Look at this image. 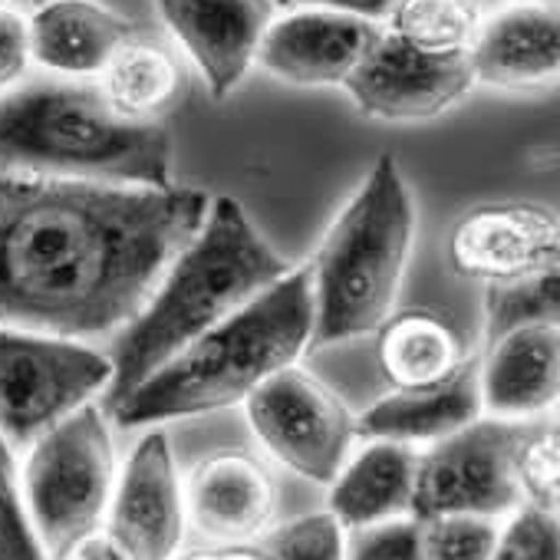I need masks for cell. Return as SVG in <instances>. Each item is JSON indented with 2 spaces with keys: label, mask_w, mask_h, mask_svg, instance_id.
<instances>
[{
  "label": "cell",
  "mask_w": 560,
  "mask_h": 560,
  "mask_svg": "<svg viewBox=\"0 0 560 560\" xmlns=\"http://www.w3.org/2000/svg\"><path fill=\"white\" fill-rule=\"evenodd\" d=\"M208 201L182 185L0 175V327L83 340L129 324Z\"/></svg>",
  "instance_id": "cell-1"
},
{
  "label": "cell",
  "mask_w": 560,
  "mask_h": 560,
  "mask_svg": "<svg viewBox=\"0 0 560 560\" xmlns=\"http://www.w3.org/2000/svg\"><path fill=\"white\" fill-rule=\"evenodd\" d=\"M291 270L250 224L241 201L218 195L198 234L172 257L159 288L116 343L106 412L201 334L247 307Z\"/></svg>",
  "instance_id": "cell-2"
},
{
  "label": "cell",
  "mask_w": 560,
  "mask_h": 560,
  "mask_svg": "<svg viewBox=\"0 0 560 560\" xmlns=\"http://www.w3.org/2000/svg\"><path fill=\"white\" fill-rule=\"evenodd\" d=\"M311 264L291 267L247 307L201 334L109 412L119 425H159L244 402L267 376L294 366L311 343Z\"/></svg>",
  "instance_id": "cell-3"
},
{
  "label": "cell",
  "mask_w": 560,
  "mask_h": 560,
  "mask_svg": "<svg viewBox=\"0 0 560 560\" xmlns=\"http://www.w3.org/2000/svg\"><path fill=\"white\" fill-rule=\"evenodd\" d=\"M0 165L106 185H175L165 126L129 119L100 90L60 80L0 96Z\"/></svg>",
  "instance_id": "cell-4"
},
{
  "label": "cell",
  "mask_w": 560,
  "mask_h": 560,
  "mask_svg": "<svg viewBox=\"0 0 560 560\" xmlns=\"http://www.w3.org/2000/svg\"><path fill=\"white\" fill-rule=\"evenodd\" d=\"M412 234L416 208L399 162L396 155H380L311 264V353L376 334L389 320Z\"/></svg>",
  "instance_id": "cell-5"
},
{
  "label": "cell",
  "mask_w": 560,
  "mask_h": 560,
  "mask_svg": "<svg viewBox=\"0 0 560 560\" xmlns=\"http://www.w3.org/2000/svg\"><path fill=\"white\" fill-rule=\"evenodd\" d=\"M116 445L106 409L86 402L31 442L24 504L50 560L96 530L116 491Z\"/></svg>",
  "instance_id": "cell-6"
},
{
  "label": "cell",
  "mask_w": 560,
  "mask_h": 560,
  "mask_svg": "<svg viewBox=\"0 0 560 560\" xmlns=\"http://www.w3.org/2000/svg\"><path fill=\"white\" fill-rule=\"evenodd\" d=\"M113 380V360L77 340L0 327V435L27 448Z\"/></svg>",
  "instance_id": "cell-7"
},
{
  "label": "cell",
  "mask_w": 560,
  "mask_h": 560,
  "mask_svg": "<svg viewBox=\"0 0 560 560\" xmlns=\"http://www.w3.org/2000/svg\"><path fill=\"white\" fill-rule=\"evenodd\" d=\"M247 422L264 448L301 478L330 485L350 458L357 419L317 376L284 366L247 399Z\"/></svg>",
  "instance_id": "cell-8"
},
{
  "label": "cell",
  "mask_w": 560,
  "mask_h": 560,
  "mask_svg": "<svg viewBox=\"0 0 560 560\" xmlns=\"http://www.w3.org/2000/svg\"><path fill=\"white\" fill-rule=\"evenodd\" d=\"M521 419H475L465 429L439 439L419 455L412 521L439 514L501 517L521 508L514 481V445Z\"/></svg>",
  "instance_id": "cell-9"
},
{
  "label": "cell",
  "mask_w": 560,
  "mask_h": 560,
  "mask_svg": "<svg viewBox=\"0 0 560 560\" xmlns=\"http://www.w3.org/2000/svg\"><path fill=\"white\" fill-rule=\"evenodd\" d=\"M468 54H432L383 31L343 80L357 109L386 122L432 119L462 103L475 86Z\"/></svg>",
  "instance_id": "cell-10"
},
{
  "label": "cell",
  "mask_w": 560,
  "mask_h": 560,
  "mask_svg": "<svg viewBox=\"0 0 560 560\" xmlns=\"http://www.w3.org/2000/svg\"><path fill=\"white\" fill-rule=\"evenodd\" d=\"M106 530L129 560H172L185 537V498L168 435L152 429L132 448L106 511Z\"/></svg>",
  "instance_id": "cell-11"
},
{
  "label": "cell",
  "mask_w": 560,
  "mask_h": 560,
  "mask_svg": "<svg viewBox=\"0 0 560 560\" xmlns=\"http://www.w3.org/2000/svg\"><path fill=\"white\" fill-rule=\"evenodd\" d=\"M557 214L521 201L475 208L455 224L448 237L452 267L462 277L485 280V284L557 270Z\"/></svg>",
  "instance_id": "cell-12"
},
{
  "label": "cell",
  "mask_w": 560,
  "mask_h": 560,
  "mask_svg": "<svg viewBox=\"0 0 560 560\" xmlns=\"http://www.w3.org/2000/svg\"><path fill=\"white\" fill-rule=\"evenodd\" d=\"M380 34L383 27L373 21L304 8L284 21H270L257 47V63L298 86H343Z\"/></svg>",
  "instance_id": "cell-13"
},
{
  "label": "cell",
  "mask_w": 560,
  "mask_h": 560,
  "mask_svg": "<svg viewBox=\"0 0 560 560\" xmlns=\"http://www.w3.org/2000/svg\"><path fill=\"white\" fill-rule=\"evenodd\" d=\"M182 498L185 521L214 544L257 540L273 524L280 504L273 475L241 448H224L198 462Z\"/></svg>",
  "instance_id": "cell-14"
},
{
  "label": "cell",
  "mask_w": 560,
  "mask_h": 560,
  "mask_svg": "<svg viewBox=\"0 0 560 560\" xmlns=\"http://www.w3.org/2000/svg\"><path fill=\"white\" fill-rule=\"evenodd\" d=\"M159 11L205 73L211 96L224 100L257 60L273 0H159Z\"/></svg>",
  "instance_id": "cell-15"
},
{
  "label": "cell",
  "mask_w": 560,
  "mask_h": 560,
  "mask_svg": "<svg viewBox=\"0 0 560 560\" xmlns=\"http://www.w3.org/2000/svg\"><path fill=\"white\" fill-rule=\"evenodd\" d=\"M481 409L491 419H534L560 393V330L557 324L521 327L488 343L478 366Z\"/></svg>",
  "instance_id": "cell-16"
},
{
  "label": "cell",
  "mask_w": 560,
  "mask_h": 560,
  "mask_svg": "<svg viewBox=\"0 0 560 560\" xmlns=\"http://www.w3.org/2000/svg\"><path fill=\"white\" fill-rule=\"evenodd\" d=\"M478 366L481 360L468 357L455 373H448L439 383L393 389L357 419V435L416 445V442H439L465 429L485 412Z\"/></svg>",
  "instance_id": "cell-17"
},
{
  "label": "cell",
  "mask_w": 560,
  "mask_h": 560,
  "mask_svg": "<svg viewBox=\"0 0 560 560\" xmlns=\"http://www.w3.org/2000/svg\"><path fill=\"white\" fill-rule=\"evenodd\" d=\"M475 80L491 86H530L557 77L560 24L553 8H501L468 50Z\"/></svg>",
  "instance_id": "cell-18"
},
{
  "label": "cell",
  "mask_w": 560,
  "mask_h": 560,
  "mask_svg": "<svg viewBox=\"0 0 560 560\" xmlns=\"http://www.w3.org/2000/svg\"><path fill=\"white\" fill-rule=\"evenodd\" d=\"M31 57L63 77L103 73L113 54L132 40V24L93 0H50L31 21Z\"/></svg>",
  "instance_id": "cell-19"
},
{
  "label": "cell",
  "mask_w": 560,
  "mask_h": 560,
  "mask_svg": "<svg viewBox=\"0 0 560 560\" xmlns=\"http://www.w3.org/2000/svg\"><path fill=\"white\" fill-rule=\"evenodd\" d=\"M419 452L406 442L370 439V445L343 462L340 475L330 481V514L353 530L409 517L416 491Z\"/></svg>",
  "instance_id": "cell-20"
},
{
  "label": "cell",
  "mask_w": 560,
  "mask_h": 560,
  "mask_svg": "<svg viewBox=\"0 0 560 560\" xmlns=\"http://www.w3.org/2000/svg\"><path fill=\"white\" fill-rule=\"evenodd\" d=\"M376 353L383 376L396 389L439 383L468 360L458 327L432 311H409L386 320Z\"/></svg>",
  "instance_id": "cell-21"
},
{
  "label": "cell",
  "mask_w": 560,
  "mask_h": 560,
  "mask_svg": "<svg viewBox=\"0 0 560 560\" xmlns=\"http://www.w3.org/2000/svg\"><path fill=\"white\" fill-rule=\"evenodd\" d=\"M182 86V70L175 57L155 44L126 40L103 70L106 103L129 119H152L162 106L175 100Z\"/></svg>",
  "instance_id": "cell-22"
},
{
  "label": "cell",
  "mask_w": 560,
  "mask_h": 560,
  "mask_svg": "<svg viewBox=\"0 0 560 560\" xmlns=\"http://www.w3.org/2000/svg\"><path fill=\"white\" fill-rule=\"evenodd\" d=\"M481 18L485 14L471 0H399L389 18V31L419 50L468 54Z\"/></svg>",
  "instance_id": "cell-23"
},
{
  "label": "cell",
  "mask_w": 560,
  "mask_h": 560,
  "mask_svg": "<svg viewBox=\"0 0 560 560\" xmlns=\"http://www.w3.org/2000/svg\"><path fill=\"white\" fill-rule=\"evenodd\" d=\"M560 317V277L557 270L488 284L485 298V340L494 343L521 327L557 324Z\"/></svg>",
  "instance_id": "cell-24"
},
{
  "label": "cell",
  "mask_w": 560,
  "mask_h": 560,
  "mask_svg": "<svg viewBox=\"0 0 560 560\" xmlns=\"http://www.w3.org/2000/svg\"><path fill=\"white\" fill-rule=\"evenodd\" d=\"M514 481L521 491V508H537L557 514L560 501V432L550 419H521V435L514 445Z\"/></svg>",
  "instance_id": "cell-25"
},
{
  "label": "cell",
  "mask_w": 560,
  "mask_h": 560,
  "mask_svg": "<svg viewBox=\"0 0 560 560\" xmlns=\"http://www.w3.org/2000/svg\"><path fill=\"white\" fill-rule=\"evenodd\" d=\"M425 560H491L501 527L498 517L481 514H439L419 521Z\"/></svg>",
  "instance_id": "cell-26"
},
{
  "label": "cell",
  "mask_w": 560,
  "mask_h": 560,
  "mask_svg": "<svg viewBox=\"0 0 560 560\" xmlns=\"http://www.w3.org/2000/svg\"><path fill=\"white\" fill-rule=\"evenodd\" d=\"M343 524L330 514H307L284 527H277L267 540L270 560H347Z\"/></svg>",
  "instance_id": "cell-27"
},
{
  "label": "cell",
  "mask_w": 560,
  "mask_h": 560,
  "mask_svg": "<svg viewBox=\"0 0 560 560\" xmlns=\"http://www.w3.org/2000/svg\"><path fill=\"white\" fill-rule=\"evenodd\" d=\"M0 560H50L24 504V491L18 488L14 468L8 465H0Z\"/></svg>",
  "instance_id": "cell-28"
},
{
  "label": "cell",
  "mask_w": 560,
  "mask_h": 560,
  "mask_svg": "<svg viewBox=\"0 0 560 560\" xmlns=\"http://www.w3.org/2000/svg\"><path fill=\"white\" fill-rule=\"evenodd\" d=\"M491 560H560L557 514L537 508H517L508 527H501Z\"/></svg>",
  "instance_id": "cell-29"
},
{
  "label": "cell",
  "mask_w": 560,
  "mask_h": 560,
  "mask_svg": "<svg viewBox=\"0 0 560 560\" xmlns=\"http://www.w3.org/2000/svg\"><path fill=\"white\" fill-rule=\"evenodd\" d=\"M347 560H425L419 521L396 517V521H383V524L357 530L347 550Z\"/></svg>",
  "instance_id": "cell-30"
},
{
  "label": "cell",
  "mask_w": 560,
  "mask_h": 560,
  "mask_svg": "<svg viewBox=\"0 0 560 560\" xmlns=\"http://www.w3.org/2000/svg\"><path fill=\"white\" fill-rule=\"evenodd\" d=\"M31 24L18 11L0 8V90L14 86L31 67Z\"/></svg>",
  "instance_id": "cell-31"
},
{
  "label": "cell",
  "mask_w": 560,
  "mask_h": 560,
  "mask_svg": "<svg viewBox=\"0 0 560 560\" xmlns=\"http://www.w3.org/2000/svg\"><path fill=\"white\" fill-rule=\"evenodd\" d=\"M284 8H314V11H337V14H350V18H363V21H389L393 11L399 8V0H277Z\"/></svg>",
  "instance_id": "cell-32"
},
{
  "label": "cell",
  "mask_w": 560,
  "mask_h": 560,
  "mask_svg": "<svg viewBox=\"0 0 560 560\" xmlns=\"http://www.w3.org/2000/svg\"><path fill=\"white\" fill-rule=\"evenodd\" d=\"M60 560H129V553H126L122 544L100 524L96 530L83 534Z\"/></svg>",
  "instance_id": "cell-33"
},
{
  "label": "cell",
  "mask_w": 560,
  "mask_h": 560,
  "mask_svg": "<svg viewBox=\"0 0 560 560\" xmlns=\"http://www.w3.org/2000/svg\"><path fill=\"white\" fill-rule=\"evenodd\" d=\"M178 560H270V553L250 544H218L208 550H191Z\"/></svg>",
  "instance_id": "cell-34"
},
{
  "label": "cell",
  "mask_w": 560,
  "mask_h": 560,
  "mask_svg": "<svg viewBox=\"0 0 560 560\" xmlns=\"http://www.w3.org/2000/svg\"><path fill=\"white\" fill-rule=\"evenodd\" d=\"M471 4H475L481 14H488V11H501V8H508L511 0H471Z\"/></svg>",
  "instance_id": "cell-35"
},
{
  "label": "cell",
  "mask_w": 560,
  "mask_h": 560,
  "mask_svg": "<svg viewBox=\"0 0 560 560\" xmlns=\"http://www.w3.org/2000/svg\"><path fill=\"white\" fill-rule=\"evenodd\" d=\"M0 465L14 468V448L8 445V439H4V435H0Z\"/></svg>",
  "instance_id": "cell-36"
},
{
  "label": "cell",
  "mask_w": 560,
  "mask_h": 560,
  "mask_svg": "<svg viewBox=\"0 0 560 560\" xmlns=\"http://www.w3.org/2000/svg\"><path fill=\"white\" fill-rule=\"evenodd\" d=\"M544 4H550V8H553V4H557V0H544Z\"/></svg>",
  "instance_id": "cell-37"
}]
</instances>
